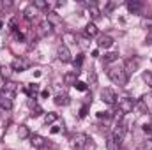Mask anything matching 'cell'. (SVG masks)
<instances>
[{
    "label": "cell",
    "instance_id": "35",
    "mask_svg": "<svg viewBox=\"0 0 152 150\" xmlns=\"http://www.w3.org/2000/svg\"><path fill=\"white\" fill-rule=\"evenodd\" d=\"M60 131H64V129H62V127H60V125H53V127H51V129H50V133H51V134H58V133H60Z\"/></svg>",
    "mask_w": 152,
    "mask_h": 150
},
{
    "label": "cell",
    "instance_id": "20",
    "mask_svg": "<svg viewBox=\"0 0 152 150\" xmlns=\"http://www.w3.org/2000/svg\"><path fill=\"white\" fill-rule=\"evenodd\" d=\"M28 104H30V108H32V117H39V115H42V108L39 106L36 101H30Z\"/></svg>",
    "mask_w": 152,
    "mask_h": 150
},
{
    "label": "cell",
    "instance_id": "16",
    "mask_svg": "<svg viewBox=\"0 0 152 150\" xmlns=\"http://www.w3.org/2000/svg\"><path fill=\"white\" fill-rule=\"evenodd\" d=\"M71 103V99L67 97V95H62V94H58L57 97H55V104L57 106H67Z\"/></svg>",
    "mask_w": 152,
    "mask_h": 150
},
{
    "label": "cell",
    "instance_id": "21",
    "mask_svg": "<svg viewBox=\"0 0 152 150\" xmlns=\"http://www.w3.org/2000/svg\"><path fill=\"white\" fill-rule=\"evenodd\" d=\"M23 14H25V18H27V20H32V18L36 16V7H34V4H30V5L23 11Z\"/></svg>",
    "mask_w": 152,
    "mask_h": 150
},
{
    "label": "cell",
    "instance_id": "43",
    "mask_svg": "<svg viewBox=\"0 0 152 150\" xmlns=\"http://www.w3.org/2000/svg\"><path fill=\"white\" fill-rule=\"evenodd\" d=\"M92 57H99V50H94L92 51Z\"/></svg>",
    "mask_w": 152,
    "mask_h": 150
},
{
    "label": "cell",
    "instance_id": "31",
    "mask_svg": "<svg viewBox=\"0 0 152 150\" xmlns=\"http://www.w3.org/2000/svg\"><path fill=\"white\" fill-rule=\"evenodd\" d=\"M83 64V55H78L76 57V60H75V67H76V73H80L78 69H80V66Z\"/></svg>",
    "mask_w": 152,
    "mask_h": 150
},
{
    "label": "cell",
    "instance_id": "1",
    "mask_svg": "<svg viewBox=\"0 0 152 150\" xmlns=\"http://www.w3.org/2000/svg\"><path fill=\"white\" fill-rule=\"evenodd\" d=\"M108 78L113 81L115 85H118V87H124V85L127 83V78H129V76L126 74V71H124V66L117 64V66H110V67H108Z\"/></svg>",
    "mask_w": 152,
    "mask_h": 150
},
{
    "label": "cell",
    "instance_id": "2",
    "mask_svg": "<svg viewBox=\"0 0 152 150\" xmlns=\"http://www.w3.org/2000/svg\"><path fill=\"white\" fill-rule=\"evenodd\" d=\"M14 94L16 92L7 90V88L2 87V90H0V110H11L12 108V97H14Z\"/></svg>",
    "mask_w": 152,
    "mask_h": 150
},
{
    "label": "cell",
    "instance_id": "44",
    "mask_svg": "<svg viewBox=\"0 0 152 150\" xmlns=\"http://www.w3.org/2000/svg\"><path fill=\"white\" fill-rule=\"evenodd\" d=\"M118 150H126V149H118Z\"/></svg>",
    "mask_w": 152,
    "mask_h": 150
},
{
    "label": "cell",
    "instance_id": "23",
    "mask_svg": "<svg viewBox=\"0 0 152 150\" xmlns=\"http://www.w3.org/2000/svg\"><path fill=\"white\" fill-rule=\"evenodd\" d=\"M57 118H58V115H57V113H46V117H44V124H46V125H50V124H53Z\"/></svg>",
    "mask_w": 152,
    "mask_h": 150
},
{
    "label": "cell",
    "instance_id": "7",
    "mask_svg": "<svg viewBox=\"0 0 152 150\" xmlns=\"http://www.w3.org/2000/svg\"><path fill=\"white\" fill-rule=\"evenodd\" d=\"M101 99H103V103L113 106L115 103H117V94H115L112 88H103L101 90Z\"/></svg>",
    "mask_w": 152,
    "mask_h": 150
},
{
    "label": "cell",
    "instance_id": "10",
    "mask_svg": "<svg viewBox=\"0 0 152 150\" xmlns=\"http://www.w3.org/2000/svg\"><path fill=\"white\" fill-rule=\"evenodd\" d=\"M30 145H32L34 149H42V147L46 145V140H44L42 136H39V134H32V136H30Z\"/></svg>",
    "mask_w": 152,
    "mask_h": 150
},
{
    "label": "cell",
    "instance_id": "32",
    "mask_svg": "<svg viewBox=\"0 0 152 150\" xmlns=\"http://www.w3.org/2000/svg\"><path fill=\"white\" fill-rule=\"evenodd\" d=\"M140 150H152V140H147V141L140 147Z\"/></svg>",
    "mask_w": 152,
    "mask_h": 150
},
{
    "label": "cell",
    "instance_id": "6",
    "mask_svg": "<svg viewBox=\"0 0 152 150\" xmlns=\"http://www.w3.org/2000/svg\"><path fill=\"white\" fill-rule=\"evenodd\" d=\"M57 58L60 60V62H71V51H69V48H67V44H60L58 48H57Z\"/></svg>",
    "mask_w": 152,
    "mask_h": 150
},
{
    "label": "cell",
    "instance_id": "5",
    "mask_svg": "<svg viewBox=\"0 0 152 150\" xmlns=\"http://www.w3.org/2000/svg\"><path fill=\"white\" fill-rule=\"evenodd\" d=\"M51 28H53V25L48 21V20H44V21H41L37 25V28H36V37L37 39H42L46 37L50 32H51Z\"/></svg>",
    "mask_w": 152,
    "mask_h": 150
},
{
    "label": "cell",
    "instance_id": "12",
    "mask_svg": "<svg viewBox=\"0 0 152 150\" xmlns=\"http://www.w3.org/2000/svg\"><path fill=\"white\" fill-rule=\"evenodd\" d=\"M134 108H136V111L140 113V115H145V113L149 111V106H147V103H145V97L140 99V101H136Z\"/></svg>",
    "mask_w": 152,
    "mask_h": 150
},
{
    "label": "cell",
    "instance_id": "42",
    "mask_svg": "<svg viewBox=\"0 0 152 150\" xmlns=\"http://www.w3.org/2000/svg\"><path fill=\"white\" fill-rule=\"evenodd\" d=\"M11 5H12V2H9V0H7V2H5V0L2 2V7H11Z\"/></svg>",
    "mask_w": 152,
    "mask_h": 150
},
{
    "label": "cell",
    "instance_id": "39",
    "mask_svg": "<svg viewBox=\"0 0 152 150\" xmlns=\"http://www.w3.org/2000/svg\"><path fill=\"white\" fill-rule=\"evenodd\" d=\"M80 46L81 48H88V41L87 39H80Z\"/></svg>",
    "mask_w": 152,
    "mask_h": 150
},
{
    "label": "cell",
    "instance_id": "22",
    "mask_svg": "<svg viewBox=\"0 0 152 150\" xmlns=\"http://www.w3.org/2000/svg\"><path fill=\"white\" fill-rule=\"evenodd\" d=\"M48 21H50L51 25H58V23H62L57 12H50V14H48Z\"/></svg>",
    "mask_w": 152,
    "mask_h": 150
},
{
    "label": "cell",
    "instance_id": "34",
    "mask_svg": "<svg viewBox=\"0 0 152 150\" xmlns=\"http://www.w3.org/2000/svg\"><path fill=\"white\" fill-rule=\"evenodd\" d=\"M94 149H96L94 140H92V138H88V141H87V145H85V150H94Z\"/></svg>",
    "mask_w": 152,
    "mask_h": 150
},
{
    "label": "cell",
    "instance_id": "30",
    "mask_svg": "<svg viewBox=\"0 0 152 150\" xmlns=\"http://www.w3.org/2000/svg\"><path fill=\"white\" fill-rule=\"evenodd\" d=\"M118 149H120V147H118V145L115 143L113 138L110 136V138H108V150H118Z\"/></svg>",
    "mask_w": 152,
    "mask_h": 150
},
{
    "label": "cell",
    "instance_id": "28",
    "mask_svg": "<svg viewBox=\"0 0 152 150\" xmlns=\"http://www.w3.org/2000/svg\"><path fill=\"white\" fill-rule=\"evenodd\" d=\"M97 118L99 120H110L112 118V113L110 111H97Z\"/></svg>",
    "mask_w": 152,
    "mask_h": 150
},
{
    "label": "cell",
    "instance_id": "33",
    "mask_svg": "<svg viewBox=\"0 0 152 150\" xmlns=\"http://www.w3.org/2000/svg\"><path fill=\"white\" fill-rule=\"evenodd\" d=\"M142 131H143V133H145V134H147V136H151V134H152V125H151V124H149V125H147V124H145V125H143V127H142Z\"/></svg>",
    "mask_w": 152,
    "mask_h": 150
},
{
    "label": "cell",
    "instance_id": "18",
    "mask_svg": "<svg viewBox=\"0 0 152 150\" xmlns=\"http://www.w3.org/2000/svg\"><path fill=\"white\" fill-rule=\"evenodd\" d=\"M117 58H118V53H117V51H110V53H106V55L103 57V62H104L106 66H110V64L115 62Z\"/></svg>",
    "mask_w": 152,
    "mask_h": 150
},
{
    "label": "cell",
    "instance_id": "45",
    "mask_svg": "<svg viewBox=\"0 0 152 150\" xmlns=\"http://www.w3.org/2000/svg\"><path fill=\"white\" fill-rule=\"evenodd\" d=\"M0 111H2V110H0ZM0 115H2V113H0Z\"/></svg>",
    "mask_w": 152,
    "mask_h": 150
},
{
    "label": "cell",
    "instance_id": "17",
    "mask_svg": "<svg viewBox=\"0 0 152 150\" xmlns=\"http://www.w3.org/2000/svg\"><path fill=\"white\" fill-rule=\"evenodd\" d=\"M18 138H20V140H27V138H30V131H28L27 125H20V127H18Z\"/></svg>",
    "mask_w": 152,
    "mask_h": 150
},
{
    "label": "cell",
    "instance_id": "3",
    "mask_svg": "<svg viewBox=\"0 0 152 150\" xmlns=\"http://www.w3.org/2000/svg\"><path fill=\"white\" fill-rule=\"evenodd\" d=\"M88 141V136L83 133H78L71 138V149L73 150H85V145Z\"/></svg>",
    "mask_w": 152,
    "mask_h": 150
},
{
    "label": "cell",
    "instance_id": "36",
    "mask_svg": "<svg viewBox=\"0 0 152 150\" xmlns=\"http://www.w3.org/2000/svg\"><path fill=\"white\" fill-rule=\"evenodd\" d=\"M87 111H88V106H81V110H80V118H85V117H87Z\"/></svg>",
    "mask_w": 152,
    "mask_h": 150
},
{
    "label": "cell",
    "instance_id": "38",
    "mask_svg": "<svg viewBox=\"0 0 152 150\" xmlns=\"http://www.w3.org/2000/svg\"><path fill=\"white\" fill-rule=\"evenodd\" d=\"M117 5H118V2H110V4H106V9H108V11H113Z\"/></svg>",
    "mask_w": 152,
    "mask_h": 150
},
{
    "label": "cell",
    "instance_id": "19",
    "mask_svg": "<svg viewBox=\"0 0 152 150\" xmlns=\"http://www.w3.org/2000/svg\"><path fill=\"white\" fill-rule=\"evenodd\" d=\"M76 76H78V73H76V71H73V73H67V74L64 76V81H66L67 85H73V87H75V83L78 81V79H76Z\"/></svg>",
    "mask_w": 152,
    "mask_h": 150
},
{
    "label": "cell",
    "instance_id": "8",
    "mask_svg": "<svg viewBox=\"0 0 152 150\" xmlns=\"http://www.w3.org/2000/svg\"><path fill=\"white\" fill-rule=\"evenodd\" d=\"M138 66H140V58L138 57H133V58H129L127 62H126V66H124V71H126V74L131 76L136 69H138Z\"/></svg>",
    "mask_w": 152,
    "mask_h": 150
},
{
    "label": "cell",
    "instance_id": "29",
    "mask_svg": "<svg viewBox=\"0 0 152 150\" xmlns=\"http://www.w3.org/2000/svg\"><path fill=\"white\" fill-rule=\"evenodd\" d=\"M34 7L36 9H46L48 7V2H44V0H34Z\"/></svg>",
    "mask_w": 152,
    "mask_h": 150
},
{
    "label": "cell",
    "instance_id": "41",
    "mask_svg": "<svg viewBox=\"0 0 152 150\" xmlns=\"http://www.w3.org/2000/svg\"><path fill=\"white\" fill-rule=\"evenodd\" d=\"M147 41H149V42H152V27L149 28V32H147Z\"/></svg>",
    "mask_w": 152,
    "mask_h": 150
},
{
    "label": "cell",
    "instance_id": "37",
    "mask_svg": "<svg viewBox=\"0 0 152 150\" xmlns=\"http://www.w3.org/2000/svg\"><path fill=\"white\" fill-rule=\"evenodd\" d=\"M142 27H149V28H151V27H152V20L143 18V20H142Z\"/></svg>",
    "mask_w": 152,
    "mask_h": 150
},
{
    "label": "cell",
    "instance_id": "40",
    "mask_svg": "<svg viewBox=\"0 0 152 150\" xmlns=\"http://www.w3.org/2000/svg\"><path fill=\"white\" fill-rule=\"evenodd\" d=\"M41 97H44V99H46V97H50V90H46V88H44V90H41Z\"/></svg>",
    "mask_w": 152,
    "mask_h": 150
},
{
    "label": "cell",
    "instance_id": "26",
    "mask_svg": "<svg viewBox=\"0 0 152 150\" xmlns=\"http://www.w3.org/2000/svg\"><path fill=\"white\" fill-rule=\"evenodd\" d=\"M75 88L78 90V92H87V88H88V87H87V83H85V81H76Z\"/></svg>",
    "mask_w": 152,
    "mask_h": 150
},
{
    "label": "cell",
    "instance_id": "11",
    "mask_svg": "<svg viewBox=\"0 0 152 150\" xmlns=\"http://www.w3.org/2000/svg\"><path fill=\"white\" fill-rule=\"evenodd\" d=\"M112 44H113V39L110 36H106V34L97 37V46L99 48H112Z\"/></svg>",
    "mask_w": 152,
    "mask_h": 150
},
{
    "label": "cell",
    "instance_id": "25",
    "mask_svg": "<svg viewBox=\"0 0 152 150\" xmlns=\"http://www.w3.org/2000/svg\"><path fill=\"white\" fill-rule=\"evenodd\" d=\"M142 78H143V81H145V83H147V85L152 88V71H145Z\"/></svg>",
    "mask_w": 152,
    "mask_h": 150
},
{
    "label": "cell",
    "instance_id": "4",
    "mask_svg": "<svg viewBox=\"0 0 152 150\" xmlns=\"http://www.w3.org/2000/svg\"><path fill=\"white\" fill-rule=\"evenodd\" d=\"M117 104H118V111L124 113V115H127V113H131L133 110H134L136 101H133L131 97H120Z\"/></svg>",
    "mask_w": 152,
    "mask_h": 150
},
{
    "label": "cell",
    "instance_id": "14",
    "mask_svg": "<svg viewBox=\"0 0 152 150\" xmlns=\"http://www.w3.org/2000/svg\"><path fill=\"white\" fill-rule=\"evenodd\" d=\"M85 34H87L88 37H96V36L99 34V28H97L94 23H88V25L85 27Z\"/></svg>",
    "mask_w": 152,
    "mask_h": 150
},
{
    "label": "cell",
    "instance_id": "13",
    "mask_svg": "<svg viewBox=\"0 0 152 150\" xmlns=\"http://www.w3.org/2000/svg\"><path fill=\"white\" fill-rule=\"evenodd\" d=\"M126 5H127V9H129V12H140V11H142V7H143V4H142V2H138V0H133V2H127Z\"/></svg>",
    "mask_w": 152,
    "mask_h": 150
},
{
    "label": "cell",
    "instance_id": "27",
    "mask_svg": "<svg viewBox=\"0 0 152 150\" xmlns=\"http://www.w3.org/2000/svg\"><path fill=\"white\" fill-rule=\"evenodd\" d=\"M0 76H2V78H9V76H11V67L2 66V67H0Z\"/></svg>",
    "mask_w": 152,
    "mask_h": 150
},
{
    "label": "cell",
    "instance_id": "24",
    "mask_svg": "<svg viewBox=\"0 0 152 150\" xmlns=\"http://www.w3.org/2000/svg\"><path fill=\"white\" fill-rule=\"evenodd\" d=\"M88 81H90V87H96L97 85V74H96L94 69H90V73H88Z\"/></svg>",
    "mask_w": 152,
    "mask_h": 150
},
{
    "label": "cell",
    "instance_id": "9",
    "mask_svg": "<svg viewBox=\"0 0 152 150\" xmlns=\"http://www.w3.org/2000/svg\"><path fill=\"white\" fill-rule=\"evenodd\" d=\"M27 67H28V62L23 60V58H14V60L11 62V69H12V71H25Z\"/></svg>",
    "mask_w": 152,
    "mask_h": 150
},
{
    "label": "cell",
    "instance_id": "15",
    "mask_svg": "<svg viewBox=\"0 0 152 150\" xmlns=\"http://www.w3.org/2000/svg\"><path fill=\"white\" fill-rule=\"evenodd\" d=\"M88 14H90V16H92L94 20H97V18H99V14H101L99 7H97V5H96L94 2H90V4H88Z\"/></svg>",
    "mask_w": 152,
    "mask_h": 150
}]
</instances>
